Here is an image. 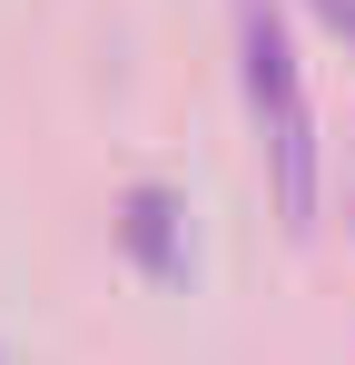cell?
<instances>
[{"mask_svg":"<svg viewBox=\"0 0 355 365\" xmlns=\"http://www.w3.org/2000/svg\"><path fill=\"white\" fill-rule=\"evenodd\" d=\"M237 60H247V109H257V158L287 207V227H316V109H306V69L277 20V0H237Z\"/></svg>","mask_w":355,"mask_h":365,"instance_id":"obj_1","label":"cell"},{"mask_svg":"<svg viewBox=\"0 0 355 365\" xmlns=\"http://www.w3.org/2000/svg\"><path fill=\"white\" fill-rule=\"evenodd\" d=\"M168 187H138V197H128V247H138V257H148V267H158V277H178V247H168Z\"/></svg>","mask_w":355,"mask_h":365,"instance_id":"obj_2","label":"cell"},{"mask_svg":"<svg viewBox=\"0 0 355 365\" xmlns=\"http://www.w3.org/2000/svg\"><path fill=\"white\" fill-rule=\"evenodd\" d=\"M326 20H336V30H346V40H355V0H326Z\"/></svg>","mask_w":355,"mask_h":365,"instance_id":"obj_3","label":"cell"}]
</instances>
